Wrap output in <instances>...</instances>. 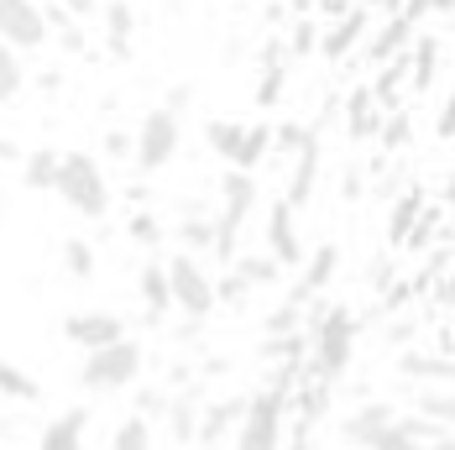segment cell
<instances>
[{
    "mask_svg": "<svg viewBox=\"0 0 455 450\" xmlns=\"http://www.w3.org/2000/svg\"><path fill=\"white\" fill-rule=\"evenodd\" d=\"M304 330H309L304 377H319V382L346 377V366H351V357H356V315H351L346 304H324V299H315Z\"/></svg>",
    "mask_w": 455,
    "mask_h": 450,
    "instance_id": "1",
    "label": "cell"
},
{
    "mask_svg": "<svg viewBox=\"0 0 455 450\" xmlns=\"http://www.w3.org/2000/svg\"><path fill=\"white\" fill-rule=\"evenodd\" d=\"M79 221H105L110 215V179L100 168L94 152H63V173H58V189H52Z\"/></svg>",
    "mask_w": 455,
    "mask_h": 450,
    "instance_id": "2",
    "label": "cell"
},
{
    "mask_svg": "<svg viewBox=\"0 0 455 450\" xmlns=\"http://www.w3.org/2000/svg\"><path fill=\"white\" fill-rule=\"evenodd\" d=\"M141 366H147V351H141V341H116V346H105V351H84V366H79V388L94 393V398H105V393H126V388H137L141 382Z\"/></svg>",
    "mask_w": 455,
    "mask_h": 450,
    "instance_id": "3",
    "label": "cell"
},
{
    "mask_svg": "<svg viewBox=\"0 0 455 450\" xmlns=\"http://www.w3.org/2000/svg\"><path fill=\"white\" fill-rule=\"evenodd\" d=\"M179 141H183L179 110H168V105H152V110L141 116V126H137V157H132L141 179L163 173V168L179 157Z\"/></svg>",
    "mask_w": 455,
    "mask_h": 450,
    "instance_id": "4",
    "label": "cell"
},
{
    "mask_svg": "<svg viewBox=\"0 0 455 450\" xmlns=\"http://www.w3.org/2000/svg\"><path fill=\"white\" fill-rule=\"evenodd\" d=\"M168 272H173V304H179L188 319H204L215 304H220V288H215V277L204 272V262H199L194 252L168 257Z\"/></svg>",
    "mask_w": 455,
    "mask_h": 450,
    "instance_id": "5",
    "label": "cell"
},
{
    "mask_svg": "<svg viewBox=\"0 0 455 450\" xmlns=\"http://www.w3.org/2000/svg\"><path fill=\"white\" fill-rule=\"evenodd\" d=\"M0 37L5 47H21V52H37L52 37V16L37 0H0Z\"/></svg>",
    "mask_w": 455,
    "mask_h": 450,
    "instance_id": "6",
    "label": "cell"
},
{
    "mask_svg": "<svg viewBox=\"0 0 455 450\" xmlns=\"http://www.w3.org/2000/svg\"><path fill=\"white\" fill-rule=\"evenodd\" d=\"M393 424H398V404H387V398H362L351 414H340V440L351 450H371Z\"/></svg>",
    "mask_w": 455,
    "mask_h": 450,
    "instance_id": "7",
    "label": "cell"
},
{
    "mask_svg": "<svg viewBox=\"0 0 455 450\" xmlns=\"http://www.w3.org/2000/svg\"><path fill=\"white\" fill-rule=\"evenodd\" d=\"M63 341L79 351H105V346L126 341V319L110 315V309H79V315L63 319Z\"/></svg>",
    "mask_w": 455,
    "mask_h": 450,
    "instance_id": "8",
    "label": "cell"
},
{
    "mask_svg": "<svg viewBox=\"0 0 455 450\" xmlns=\"http://www.w3.org/2000/svg\"><path fill=\"white\" fill-rule=\"evenodd\" d=\"M340 268V246H315L309 257H304V268L293 277V288H288V304H299V309H309L315 299H324V288H330V277Z\"/></svg>",
    "mask_w": 455,
    "mask_h": 450,
    "instance_id": "9",
    "label": "cell"
},
{
    "mask_svg": "<svg viewBox=\"0 0 455 450\" xmlns=\"http://www.w3.org/2000/svg\"><path fill=\"white\" fill-rule=\"evenodd\" d=\"M137 293H141V325H163L168 309H179L173 304V272L163 257H147L137 272Z\"/></svg>",
    "mask_w": 455,
    "mask_h": 450,
    "instance_id": "10",
    "label": "cell"
},
{
    "mask_svg": "<svg viewBox=\"0 0 455 450\" xmlns=\"http://www.w3.org/2000/svg\"><path fill=\"white\" fill-rule=\"evenodd\" d=\"M173 241H179L183 252H194V246H199V252H215V241H220V210H204L199 199H183Z\"/></svg>",
    "mask_w": 455,
    "mask_h": 450,
    "instance_id": "11",
    "label": "cell"
},
{
    "mask_svg": "<svg viewBox=\"0 0 455 450\" xmlns=\"http://www.w3.org/2000/svg\"><path fill=\"white\" fill-rule=\"evenodd\" d=\"M199 419H204V398H199V382H194V388L173 393V404H168V414H163V424H168V440H173L179 450L199 446Z\"/></svg>",
    "mask_w": 455,
    "mask_h": 450,
    "instance_id": "12",
    "label": "cell"
},
{
    "mask_svg": "<svg viewBox=\"0 0 455 450\" xmlns=\"http://www.w3.org/2000/svg\"><path fill=\"white\" fill-rule=\"evenodd\" d=\"M241 419H246V398H215V404H204V419H199V450H220L241 430Z\"/></svg>",
    "mask_w": 455,
    "mask_h": 450,
    "instance_id": "13",
    "label": "cell"
},
{
    "mask_svg": "<svg viewBox=\"0 0 455 450\" xmlns=\"http://www.w3.org/2000/svg\"><path fill=\"white\" fill-rule=\"evenodd\" d=\"M267 252H273L283 268H304V241H299V225H293V205L277 199L267 210Z\"/></svg>",
    "mask_w": 455,
    "mask_h": 450,
    "instance_id": "14",
    "label": "cell"
},
{
    "mask_svg": "<svg viewBox=\"0 0 455 450\" xmlns=\"http://www.w3.org/2000/svg\"><path fill=\"white\" fill-rule=\"evenodd\" d=\"M382 100H377V90L371 84H356V90L346 94V136L351 141H377L382 136Z\"/></svg>",
    "mask_w": 455,
    "mask_h": 450,
    "instance_id": "15",
    "label": "cell"
},
{
    "mask_svg": "<svg viewBox=\"0 0 455 450\" xmlns=\"http://www.w3.org/2000/svg\"><path fill=\"white\" fill-rule=\"evenodd\" d=\"M90 440V408H63L37 430V450H84Z\"/></svg>",
    "mask_w": 455,
    "mask_h": 450,
    "instance_id": "16",
    "label": "cell"
},
{
    "mask_svg": "<svg viewBox=\"0 0 455 450\" xmlns=\"http://www.w3.org/2000/svg\"><path fill=\"white\" fill-rule=\"evenodd\" d=\"M366 37V5H351L346 16H335V27H324V43H319V58L324 63H346Z\"/></svg>",
    "mask_w": 455,
    "mask_h": 450,
    "instance_id": "17",
    "label": "cell"
},
{
    "mask_svg": "<svg viewBox=\"0 0 455 450\" xmlns=\"http://www.w3.org/2000/svg\"><path fill=\"white\" fill-rule=\"evenodd\" d=\"M413 32H419V27H413L409 16H403V11H393V16L377 27V37L366 43V63H371V68H382V63L403 58V52L413 47Z\"/></svg>",
    "mask_w": 455,
    "mask_h": 450,
    "instance_id": "18",
    "label": "cell"
},
{
    "mask_svg": "<svg viewBox=\"0 0 455 450\" xmlns=\"http://www.w3.org/2000/svg\"><path fill=\"white\" fill-rule=\"evenodd\" d=\"M319 126H315V136L304 141V152L293 157V173H288V189H283V199L293 205V210H304L309 199H315V183H319Z\"/></svg>",
    "mask_w": 455,
    "mask_h": 450,
    "instance_id": "19",
    "label": "cell"
},
{
    "mask_svg": "<svg viewBox=\"0 0 455 450\" xmlns=\"http://www.w3.org/2000/svg\"><path fill=\"white\" fill-rule=\"evenodd\" d=\"M105 47H110V58L116 63H132V37H137V11L126 5V0H110L105 11Z\"/></svg>",
    "mask_w": 455,
    "mask_h": 450,
    "instance_id": "20",
    "label": "cell"
},
{
    "mask_svg": "<svg viewBox=\"0 0 455 450\" xmlns=\"http://www.w3.org/2000/svg\"><path fill=\"white\" fill-rule=\"evenodd\" d=\"M246 132H251V121H230V116H215V121H204V147L235 168V157H241V147H246Z\"/></svg>",
    "mask_w": 455,
    "mask_h": 450,
    "instance_id": "21",
    "label": "cell"
},
{
    "mask_svg": "<svg viewBox=\"0 0 455 450\" xmlns=\"http://www.w3.org/2000/svg\"><path fill=\"white\" fill-rule=\"evenodd\" d=\"M58 173H63V152L58 147H32L27 163H21V183L32 194H52L58 189Z\"/></svg>",
    "mask_w": 455,
    "mask_h": 450,
    "instance_id": "22",
    "label": "cell"
},
{
    "mask_svg": "<svg viewBox=\"0 0 455 450\" xmlns=\"http://www.w3.org/2000/svg\"><path fill=\"white\" fill-rule=\"evenodd\" d=\"M435 74H440V37H413V47H409V84H413V94H424L429 84H435Z\"/></svg>",
    "mask_w": 455,
    "mask_h": 450,
    "instance_id": "23",
    "label": "cell"
},
{
    "mask_svg": "<svg viewBox=\"0 0 455 450\" xmlns=\"http://www.w3.org/2000/svg\"><path fill=\"white\" fill-rule=\"evenodd\" d=\"M419 221H424V194H419V189L398 194V199H393V215H387V246H403Z\"/></svg>",
    "mask_w": 455,
    "mask_h": 450,
    "instance_id": "24",
    "label": "cell"
},
{
    "mask_svg": "<svg viewBox=\"0 0 455 450\" xmlns=\"http://www.w3.org/2000/svg\"><path fill=\"white\" fill-rule=\"evenodd\" d=\"M398 372L403 377H413V382H424V388H435V382H451V357L440 351V357H424V351H403L398 357Z\"/></svg>",
    "mask_w": 455,
    "mask_h": 450,
    "instance_id": "25",
    "label": "cell"
},
{
    "mask_svg": "<svg viewBox=\"0 0 455 450\" xmlns=\"http://www.w3.org/2000/svg\"><path fill=\"white\" fill-rule=\"evenodd\" d=\"M235 272H241L251 288H273L277 277H283V262L262 246V252H241V257H235Z\"/></svg>",
    "mask_w": 455,
    "mask_h": 450,
    "instance_id": "26",
    "label": "cell"
},
{
    "mask_svg": "<svg viewBox=\"0 0 455 450\" xmlns=\"http://www.w3.org/2000/svg\"><path fill=\"white\" fill-rule=\"evenodd\" d=\"M277 147V126L267 121H251V132H246V147H241V157H235V168H246V173H257L262 163H267V152Z\"/></svg>",
    "mask_w": 455,
    "mask_h": 450,
    "instance_id": "27",
    "label": "cell"
},
{
    "mask_svg": "<svg viewBox=\"0 0 455 450\" xmlns=\"http://www.w3.org/2000/svg\"><path fill=\"white\" fill-rule=\"evenodd\" d=\"M105 450H152V419H147V414H126V419L110 430V446Z\"/></svg>",
    "mask_w": 455,
    "mask_h": 450,
    "instance_id": "28",
    "label": "cell"
},
{
    "mask_svg": "<svg viewBox=\"0 0 455 450\" xmlns=\"http://www.w3.org/2000/svg\"><path fill=\"white\" fill-rule=\"evenodd\" d=\"M0 388H5V404L16 408V404H37V398H43V388H37V377H27V372H21V366H16V361H5V366H0Z\"/></svg>",
    "mask_w": 455,
    "mask_h": 450,
    "instance_id": "29",
    "label": "cell"
},
{
    "mask_svg": "<svg viewBox=\"0 0 455 450\" xmlns=\"http://www.w3.org/2000/svg\"><path fill=\"white\" fill-rule=\"evenodd\" d=\"M413 414H424V419H435V424H445V430H455V393L451 388H424L419 398H413Z\"/></svg>",
    "mask_w": 455,
    "mask_h": 450,
    "instance_id": "30",
    "label": "cell"
},
{
    "mask_svg": "<svg viewBox=\"0 0 455 450\" xmlns=\"http://www.w3.org/2000/svg\"><path fill=\"white\" fill-rule=\"evenodd\" d=\"M21 90H27V58H21V47H0V94H5V105L21 100Z\"/></svg>",
    "mask_w": 455,
    "mask_h": 450,
    "instance_id": "31",
    "label": "cell"
},
{
    "mask_svg": "<svg viewBox=\"0 0 455 450\" xmlns=\"http://www.w3.org/2000/svg\"><path fill=\"white\" fill-rule=\"evenodd\" d=\"M63 272H68V277H79V283H90V277H94V246L84 241V236L63 241Z\"/></svg>",
    "mask_w": 455,
    "mask_h": 450,
    "instance_id": "32",
    "label": "cell"
},
{
    "mask_svg": "<svg viewBox=\"0 0 455 450\" xmlns=\"http://www.w3.org/2000/svg\"><path fill=\"white\" fill-rule=\"evenodd\" d=\"M413 141V121H409V110H387V121H382V136H377V147L382 152H403Z\"/></svg>",
    "mask_w": 455,
    "mask_h": 450,
    "instance_id": "33",
    "label": "cell"
},
{
    "mask_svg": "<svg viewBox=\"0 0 455 450\" xmlns=\"http://www.w3.org/2000/svg\"><path fill=\"white\" fill-rule=\"evenodd\" d=\"M126 230H132V241H137V246H163V236H168V225L157 221V210H147V205L132 215Z\"/></svg>",
    "mask_w": 455,
    "mask_h": 450,
    "instance_id": "34",
    "label": "cell"
},
{
    "mask_svg": "<svg viewBox=\"0 0 455 450\" xmlns=\"http://www.w3.org/2000/svg\"><path fill=\"white\" fill-rule=\"evenodd\" d=\"M283 84H288V68H283V63H267V68H262V84H257V105L273 110L277 100H283Z\"/></svg>",
    "mask_w": 455,
    "mask_h": 450,
    "instance_id": "35",
    "label": "cell"
},
{
    "mask_svg": "<svg viewBox=\"0 0 455 450\" xmlns=\"http://www.w3.org/2000/svg\"><path fill=\"white\" fill-rule=\"evenodd\" d=\"M309 136H315V126H299V121H283V126H277V152H283V157L293 163V157L304 152V141H309Z\"/></svg>",
    "mask_w": 455,
    "mask_h": 450,
    "instance_id": "36",
    "label": "cell"
},
{
    "mask_svg": "<svg viewBox=\"0 0 455 450\" xmlns=\"http://www.w3.org/2000/svg\"><path fill=\"white\" fill-rule=\"evenodd\" d=\"M168 404H173V388H152V382H147V388H137V414H147V419H152V414L163 419V414H168Z\"/></svg>",
    "mask_w": 455,
    "mask_h": 450,
    "instance_id": "37",
    "label": "cell"
},
{
    "mask_svg": "<svg viewBox=\"0 0 455 450\" xmlns=\"http://www.w3.org/2000/svg\"><path fill=\"white\" fill-rule=\"evenodd\" d=\"M215 288H220V304H246V293H251V283H246L235 268L220 272V277H215Z\"/></svg>",
    "mask_w": 455,
    "mask_h": 450,
    "instance_id": "38",
    "label": "cell"
},
{
    "mask_svg": "<svg viewBox=\"0 0 455 450\" xmlns=\"http://www.w3.org/2000/svg\"><path fill=\"white\" fill-rule=\"evenodd\" d=\"M319 43H324V37H319V21H299L293 37H288V52H315Z\"/></svg>",
    "mask_w": 455,
    "mask_h": 450,
    "instance_id": "39",
    "label": "cell"
},
{
    "mask_svg": "<svg viewBox=\"0 0 455 450\" xmlns=\"http://www.w3.org/2000/svg\"><path fill=\"white\" fill-rule=\"evenodd\" d=\"M435 136L440 141H455V84L445 94V105H440V116H435Z\"/></svg>",
    "mask_w": 455,
    "mask_h": 450,
    "instance_id": "40",
    "label": "cell"
},
{
    "mask_svg": "<svg viewBox=\"0 0 455 450\" xmlns=\"http://www.w3.org/2000/svg\"><path fill=\"white\" fill-rule=\"evenodd\" d=\"M105 157H137V136H126V132H105Z\"/></svg>",
    "mask_w": 455,
    "mask_h": 450,
    "instance_id": "41",
    "label": "cell"
},
{
    "mask_svg": "<svg viewBox=\"0 0 455 450\" xmlns=\"http://www.w3.org/2000/svg\"><path fill=\"white\" fill-rule=\"evenodd\" d=\"M188 100H194V90H188V84H173V90H168V100H163V105H168V110H188Z\"/></svg>",
    "mask_w": 455,
    "mask_h": 450,
    "instance_id": "42",
    "label": "cell"
},
{
    "mask_svg": "<svg viewBox=\"0 0 455 450\" xmlns=\"http://www.w3.org/2000/svg\"><path fill=\"white\" fill-rule=\"evenodd\" d=\"M340 194H346V205H356V199H362V173H356V168L346 173V183H340Z\"/></svg>",
    "mask_w": 455,
    "mask_h": 450,
    "instance_id": "43",
    "label": "cell"
},
{
    "mask_svg": "<svg viewBox=\"0 0 455 450\" xmlns=\"http://www.w3.org/2000/svg\"><path fill=\"white\" fill-rule=\"evenodd\" d=\"M63 5H68V11H74L79 21H84V16H94V11H100V0H63Z\"/></svg>",
    "mask_w": 455,
    "mask_h": 450,
    "instance_id": "44",
    "label": "cell"
},
{
    "mask_svg": "<svg viewBox=\"0 0 455 450\" xmlns=\"http://www.w3.org/2000/svg\"><path fill=\"white\" fill-rule=\"evenodd\" d=\"M440 304L455 309V277H440Z\"/></svg>",
    "mask_w": 455,
    "mask_h": 450,
    "instance_id": "45",
    "label": "cell"
},
{
    "mask_svg": "<svg viewBox=\"0 0 455 450\" xmlns=\"http://www.w3.org/2000/svg\"><path fill=\"white\" fill-rule=\"evenodd\" d=\"M366 5H377V11H387V16H393V11H403V0H366Z\"/></svg>",
    "mask_w": 455,
    "mask_h": 450,
    "instance_id": "46",
    "label": "cell"
},
{
    "mask_svg": "<svg viewBox=\"0 0 455 450\" xmlns=\"http://www.w3.org/2000/svg\"><path fill=\"white\" fill-rule=\"evenodd\" d=\"M435 16H455V0H435Z\"/></svg>",
    "mask_w": 455,
    "mask_h": 450,
    "instance_id": "47",
    "label": "cell"
},
{
    "mask_svg": "<svg viewBox=\"0 0 455 450\" xmlns=\"http://www.w3.org/2000/svg\"><path fill=\"white\" fill-rule=\"evenodd\" d=\"M445 205L455 210V168H451V183H445Z\"/></svg>",
    "mask_w": 455,
    "mask_h": 450,
    "instance_id": "48",
    "label": "cell"
}]
</instances>
